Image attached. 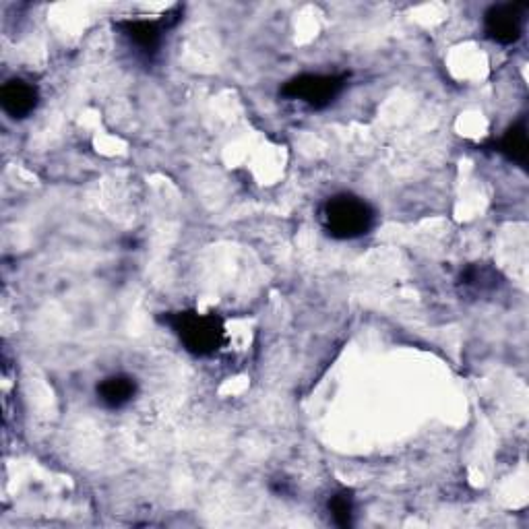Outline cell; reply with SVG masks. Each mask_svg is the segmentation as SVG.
Wrapping results in <instances>:
<instances>
[{
	"mask_svg": "<svg viewBox=\"0 0 529 529\" xmlns=\"http://www.w3.org/2000/svg\"><path fill=\"white\" fill-rule=\"evenodd\" d=\"M168 325L186 352L199 358L215 356L226 346V323L217 313H199V310H178L160 317Z\"/></svg>",
	"mask_w": 529,
	"mask_h": 529,
	"instance_id": "1",
	"label": "cell"
},
{
	"mask_svg": "<svg viewBox=\"0 0 529 529\" xmlns=\"http://www.w3.org/2000/svg\"><path fill=\"white\" fill-rule=\"evenodd\" d=\"M321 217L331 238L354 240L368 234L372 224H375V209L356 195L341 193L323 205Z\"/></svg>",
	"mask_w": 529,
	"mask_h": 529,
	"instance_id": "2",
	"label": "cell"
},
{
	"mask_svg": "<svg viewBox=\"0 0 529 529\" xmlns=\"http://www.w3.org/2000/svg\"><path fill=\"white\" fill-rule=\"evenodd\" d=\"M348 75H300L282 87V96L300 100L313 110H323L344 91Z\"/></svg>",
	"mask_w": 529,
	"mask_h": 529,
	"instance_id": "3",
	"label": "cell"
},
{
	"mask_svg": "<svg viewBox=\"0 0 529 529\" xmlns=\"http://www.w3.org/2000/svg\"><path fill=\"white\" fill-rule=\"evenodd\" d=\"M525 11L527 5H519V3H503L490 7L484 15V27L488 38L503 46H511L519 42L523 36Z\"/></svg>",
	"mask_w": 529,
	"mask_h": 529,
	"instance_id": "4",
	"label": "cell"
},
{
	"mask_svg": "<svg viewBox=\"0 0 529 529\" xmlns=\"http://www.w3.org/2000/svg\"><path fill=\"white\" fill-rule=\"evenodd\" d=\"M166 19L160 21H149V19H124L118 21L116 27L120 29V34L127 38L139 52H143L145 56H153L155 52L160 50L162 46V38H164V29H168V15H164Z\"/></svg>",
	"mask_w": 529,
	"mask_h": 529,
	"instance_id": "5",
	"label": "cell"
},
{
	"mask_svg": "<svg viewBox=\"0 0 529 529\" xmlns=\"http://www.w3.org/2000/svg\"><path fill=\"white\" fill-rule=\"evenodd\" d=\"M38 100V89L23 79H11L0 89V104H3V110L17 120L27 118L34 112Z\"/></svg>",
	"mask_w": 529,
	"mask_h": 529,
	"instance_id": "6",
	"label": "cell"
},
{
	"mask_svg": "<svg viewBox=\"0 0 529 529\" xmlns=\"http://www.w3.org/2000/svg\"><path fill=\"white\" fill-rule=\"evenodd\" d=\"M98 399L108 410H120L135 399L137 381L129 375H112L98 385Z\"/></svg>",
	"mask_w": 529,
	"mask_h": 529,
	"instance_id": "7",
	"label": "cell"
},
{
	"mask_svg": "<svg viewBox=\"0 0 529 529\" xmlns=\"http://www.w3.org/2000/svg\"><path fill=\"white\" fill-rule=\"evenodd\" d=\"M459 284L463 286V290L474 292V294H486L499 288L501 284V275L494 267L484 265V263H474L470 267H465L461 271L459 277Z\"/></svg>",
	"mask_w": 529,
	"mask_h": 529,
	"instance_id": "8",
	"label": "cell"
},
{
	"mask_svg": "<svg viewBox=\"0 0 529 529\" xmlns=\"http://www.w3.org/2000/svg\"><path fill=\"white\" fill-rule=\"evenodd\" d=\"M499 151L505 155L509 162H515L521 168H527V155H529V141H527V127L525 120L515 122L509 127L499 141Z\"/></svg>",
	"mask_w": 529,
	"mask_h": 529,
	"instance_id": "9",
	"label": "cell"
},
{
	"mask_svg": "<svg viewBox=\"0 0 529 529\" xmlns=\"http://www.w3.org/2000/svg\"><path fill=\"white\" fill-rule=\"evenodd\" d=\"M327 509H329L335 525L350 527L354 523V509H356L352 490H337L329 499Z\"/></svg>",
	"mask_w": 529,
	"mask_h": 529,
	"instance_id": "10",
	"label": "cell"
}]
</instances>
